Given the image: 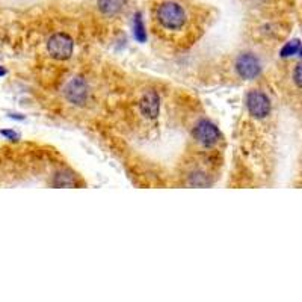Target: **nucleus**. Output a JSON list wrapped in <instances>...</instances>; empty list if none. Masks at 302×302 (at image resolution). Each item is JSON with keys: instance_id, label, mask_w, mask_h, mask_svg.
Segmentation results:
<instances>
[{"instance_id": "nucleus-1", "label": "nucleus", "mask_w": 302, "mask_h": 302, "mask_svg": "<svg viewBox=\"0 0 302 302\" xmlns=\"http://www.w3.org/2000/svg\"><path fill=\"white\" fill-rule=\"evenodd\" d=\"M154 18L159 29L171 35L181 33L189 24V15L184 6L175 0H165V2L159 3L154 12Z\"/></svg>"}, {"instance_id": "nucleus-2", "label": "nucleus", "mask_w": 302, "mask_h": 302, "mask_svg": "<svg viewBox=\"0 0 302 302\" xmlns=\"http://www.w3.org/2000/svg\"><path fill=\"white\" fill-rule=\"evenodd\" d=\"M64 95L70 105L76 108H83L89 103L92 97V86L88 82V79H85L83 76H77L67 83Z\"/></svg>"}, {"instance_id": "nucleus-3", "label": "nucleus", "mask_w": 302, "mask_h": 302, "mask_svg": "<svg viewBox=\"0 0 302 302\" xmlns=\"http://www.w3.org/2000/svg\"><path fill=\"white\" fill-rule=\"evenodd\" d=\"M47 53L56 61H67L74 53V39L67 32H55L47 39Z\"/></svg>"}, {"instance_id": "nucleus-4", "label": "nucleus", "mask_w": 302, "mask_h": 302, "mask_svg": "<svg viewBox=\"0 0 302 302\" xmlns=\"http://www.w3.org/2000/svg\"><path fill=\"white\" fill-rule=\"evenodd\" d=\"M246 111L254 120H266L272 112V102L262 89H251L245 100Z\"/></svg>"}, {"instance_id": "nucleus-5", "label": "nucleus", "mask_w": 302, "mask_h": 302, "mask_svg": "<svg viewBox=\"0 0 302 302\" xmlns=\"http://www.w3.org/2000/svg\"><path fill=\"white\" fill-rule=\"evenodd\" d=\"M234 71L243 80H254L260 77L263 71V64L260 58L254 53H242L234 61Z\"/></svg>"}, {"instance_id": "nucleus-6", "label": "nucleus", "mask_w": 302, "mask_h": 302, "mask_svg": "<svg viewBox=\"0 0 302 302\" xmlns=\"http://www.w3.org/2000/svg\"><path fill=\"white\" fill-rule=\"evenodd\" d=\"M195 141L204 148H212L221 141V132L210 120H201L193 127Z\"/></svg>"}, {"instance_id": "nucleus-7", "label": "nucleus", "mask_w": 302, "mask_h": 302, "mask_svg": "<svg viewBox=\"0 0 302 302\" xmlns=\"http://www.w3.org/2000/svg\"><path fill=\"white\" fill-rule=\"evenodd\" d=\"M139 111L141 114L148 118V120H154L159 115V109H160V98L159 94L154 91H147L142 94V97L139 98Z\"/></svg>"}, {"instance_id": "nucleus-8", "label": "nucleus", "mask_w": 302, "mask_h": 302, "mask_svg": "<svg viewBox=\"0 0 302 302\" xmlns=\"http://www.w3.org/2000/svg\"><path fill=\"white\" fill-rule=\"evenodd\" d=\"M126 6V0H98V9L108 17L120 14Z\"/></svg>"}, {"instance_id": "nucleus-9", "label": "nucleus", "mask_w": 302, "mask_h": 302, "mask_svg": "<svg viewBox=\"0 0 302 302\" xmlns=\"http://www.w3.org/2000/svg\"><path fill=\"white\" fill-rule=\"evenodd\" d=\"M133 35L135 38L139 41V42H144L145 41V26L142 23V18H141V14L138 12L133 18Z\"/></svg>"}, {"instance_id": "nucleus-10", "label": "nucleus", "mask_w": 302, "mask_h": 302, "mask_svg": "<svg viewBox=\"0 0 302 302\" xmlns=\"http://www.w3.org/2000/svg\"><path fill=\"white\" fill-rule=\"evenodd\" d=\"M301 50V45H299V39H293L292 42H287L283 50H281V56L283 58H292L293 55H298Z\"/></svg>"}, {"instance_id": "nucleus-11", "label": "nucleus", "mask_w": 302, "mask_h": 302, "mask_svg": "<svg viewBox=\"0 0 302 302\" xmlns=\"http://www.w3.org/2000/svg\"><path fill=\"white\" fill-rule=\"evenodd\" d=\"M2 135H5V136L9 138V139H12V138H18V135H17L15 132H12V130H2Z\"/></svg>"}, {"instance_id": "nucleus-12", "label": "nucleus", "mask_w": 302, "mask_h": 302, "mask_svg": "<svg viewBox=\"0 0 302 302\" xmlns=\"http://www.w3.org/2000/svg\"><path fill=\"white\" fill-rule=\"evenodd\" d=\"M6 74H8L6 68H5V67H2V65H0V77H3V76H6Z\"/></svg>"}]
</instances>
